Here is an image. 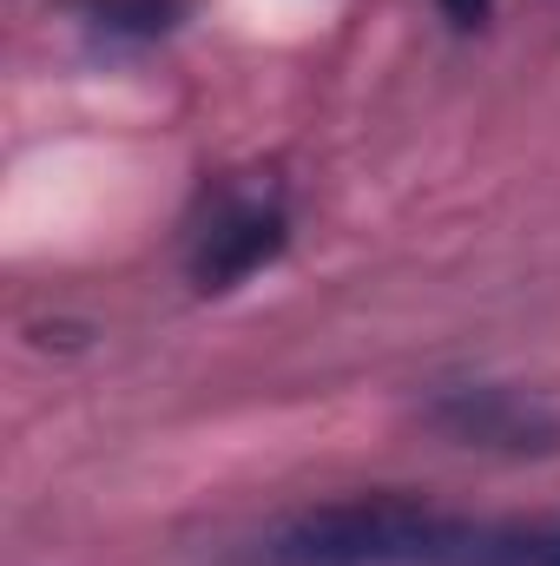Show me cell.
Listing matches in <instances>:
<instances>
[{
	"label": "cell",
	"instance_id": "obj_1",
	"mask_svg": "<svg viewBox=\"0 0 560 566\" xmlns=\"http://www.w3.org/2000/svg\"><path fill=\"white\" fill-rule=\"evenodd\" d=\"M245 566H560V514H448L416 494H350L265 527Z\"/></svg>",
	"mask_w": 560,
	"mask_h": 566
},
{
	"label": "cell",
	"instance_id": "obj_2",
	"mask_svg": "<svg viewBox=\"0 0 560 566\" xmlns=\"http://www.w3.org/2000/svg\"><path fill=\"white\" fill-rule=\"evenodd\" d=\"M422 422L448 448L501 454V461H548L560 454V409L515 382H435L422 396Z\"/></svg>",
	"mask_w": 560,
	"mask_h": 566
},
{
	"label": "cell",
	"instance_id": "obj_3",
	"mask_svg": "<svg viewBox=\"0 0 560 566\" xmlns=\"http://www.w3.org/2000/svg\"><path fill=\"white\" fill-rule=\"evenodd\" d=\"M283 244H290V211H283L278 191H245V198H225L205 231L191 238V258L185 271L205 296H225L245 277H258L265 264H278Z\"/></svg>",
	"mask_w": 560,
	"mask_h": 566
},
{
	"label": "cell",
	"instance_id": "obj_4",
	"mask_svg": "<svg viewBox=\"0 0 560 566\" xmlns=\"http://www.w3.org/2000/svg\"><path fill=\"white\" fill-rule=\"evenodd\" d=\"M191 0H86V27L106 33V40H165L178 20H185Z\"/></svg>",
	"mask_w": 560,
	"mask_h": 566
},
{
	"label": "cell",
	"instance_id": "obj_5",
	"mask_svg": "<svg viewBox=\"0 0 560 566\" xmlns=\"http://www.w3.org/2000/svg\"><path fill=\"white\" fill-rule=\"evenodd\" d=\"M442 7V20L455 27V33H475V27H488V13H495V0H435Z\"/></svg>",
	"mask_w": 560,
	"mask_h": 566
}]
</instances>
